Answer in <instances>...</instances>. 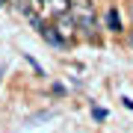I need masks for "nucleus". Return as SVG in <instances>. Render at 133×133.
Listing matches in <instances>:
<instances>
[{"label": "nucleus", "mask_w": 133, "mask_h": 133, "mask_svg": "<svg viewBox=\"0 0 133 133\" xmlns=\"http://www.w3.org/2000/svg\"><path fill=\"white\" fill-rule=\"evenodd\" d=\"M130 42H133V36H130Z\"/></svg>", "instance_id": "obj_8"}, {"label": "nucleus", "mask_w": 133, "mask_h": 133, "mask_svg": "<svg viewBox=\"0 0 133 133\" xmlns=\"http://www.w3.org/2000/svg\"><path fill=\"white\" fill-rule=\"evenodd\" d=\"M107 30H112V33L121 30V18H118V9H115V6L107 9Z\"/></svg>", "instance_id": "obj_4"}, {"label": "nucleus", "mask_w": 133, "mask_h": 133, "mask_svg": "<svg viewBox=\"0 0 133 133\" xmlns=\"http://www.w3.org/2000/svg\"><path fill=\"white\" fill-rule=\"evenodd\" d=\"M92 115H95L98 121H104V118H107V109H101V107H98V109H92Z\"/></svg>", "instance_id": "obj_6"}, {"label": "nucleus", "mask_w": 133, "mask_h": 133, "mask_svg": "<svg viewBox=\"0 0 133 133\" xmlns=\"http://www.w3.org/2000/svg\"><path fill=\"white\" fill-rule=\"evenodd\" d=\"M71 15L77 21V30H83V36H95V6L92 0H71Z\"/></svg>", "instance_id": "obj_1"}, {"label": "nucleus", "mask_w": 133, "mask_h": 133, "mask_svg": "<svg viewBox=\"0 0 133 133\" xmlns=\"http://www.w3.org/2000/svg\"><path fill=\"white\" fill-rule=\"evenodd\" d=\"M48 3H50V12L53 15H62V12L71 9V0H48Z\"/></svg>", "instance_id": "obj_5"}, {"label": "nucleus", "mask_w": 133, "mask_h": 133, "mask_svg": "<svg viewBox=\"0 0 133 133\" xmlns=\"http://www.w3.org/2000/svg\"><path fill=\"white\" fill-rule=\"evenodd\" d=\"M38 33H42V38H48L50 44H56V48H62L65 44V38H62L56 33V27H48V24H38Z\"/></svg>", "instance_id": "obj_3"}, {"label": "nucleus", "mask_w": 133, "mask_h": 133, "mask_svg": "<svg viewBox=\"0 0 133 133\" xmlns=\"http://www.w3.org/2000/svg\"><path fill=\"white\" fill-rule=\"evenodd\" d=\"M74 30H77L74 15H65V12H62V15H56V33L65 38V42H68V38H74Z\"/></svg>", "instance_id": "obj_2"}, {"label": "nucleus", "mask_w": 133, "mask_h": 133, "mask_svg": "<svg viewBox=\"0 0 133 133\" xmlns=\"http://www.w3.org/2000/svg\"><path fill=\"white\" fill-rule=\"evenodd\" d=\"M38 3H48V0H38Z\"/></svg>", "instance_id": "obj_7"}]
</instances>
